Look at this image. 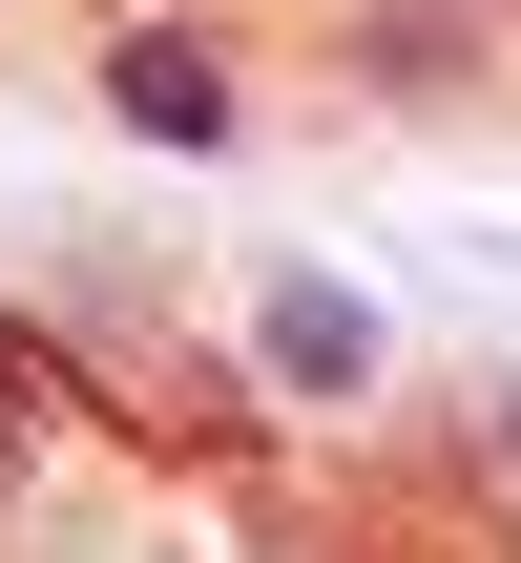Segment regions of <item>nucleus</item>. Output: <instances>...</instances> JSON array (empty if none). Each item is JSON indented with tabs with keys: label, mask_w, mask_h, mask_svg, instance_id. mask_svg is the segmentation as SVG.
<instances>
[{
	"label": "nucleus",
	"mask_w": 521,
	"mask_h": 563,
	"mask_svg": "<svg viewBox=\"0 0 521 563\" xmlns=\"http://www.w3.org/2000/svg\"><path fill=\"white\" fill-rule=\"evenodd\" d=\"M251 397H271V418H376V397H397V313H376L355 272H313V251L251 272Z\"/></svg>",
	"instance_id": "1"
},
{
	"label": "nucleus",
	"mask_w": 521,
	"mask_h": 563,
	"mask_svg": "<svg viewBox=\"0 0 521 563\" xmlns=\"http://www.w3.org/2000/svg\"><path fill=\"white\" fill-rule=\"evenodd\" d=\"M104 125L167 146V167H230V146H251V63H230L209 21H104Z\"/></svg>",
	"instance_id": "2"
},
{
	"label": "nucleus",
	"mask_w": 521,
	"mask_h": 563,
	"mask_svg": "<svg viewBox=\"0 0 521 563\" xmlns=\"http://www.w3.org/2000/svg\"><path fill=\"white\" fill-rule=\"evenodd\" d=\"M355 63H376V84H459V63H480V21H459V0H397Z\"/></svg>",
	"instance_id": "3"
}]
</instances>
